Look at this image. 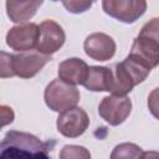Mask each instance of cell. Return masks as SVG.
<instances>
[{
  "label": "cell",
  "mask_w": 159,
  "mask_h": 159,
  "mask_svg": "<svg viewBox=\"0 0 159 159\" xmlns=\"http://www.w3.org/2000/svg\"><path fill=\"white\" fill-rule=\"evenodd\" d=\"M88 125V114L77 106L61 112L56 120L57 130L66 138H77L82 135L87 130Z\"/></svg>",
  "instance_id": "52a82bcc"
},
{
  "label": "cell",
  "mask_w": 159,
  "mask_h": 159,
  "mask_svg": "<svg viewBox=\"0 0 159 159\" xmlns=\"http://www.w3.org/2000/svg\"><path fill=\"white\" fill-rule=\"evenodd\" d=\"M80 91L75 84L67 83L61 78L52 80L45 88L43 99L46 106L57 113L76 107L80 101Z\"/></svg>",
  "instance_id": "3957f363"
},
{
  "label": "cell",
  "mask_w": 159,
  "mask_h": 159,
  "mask_svg": "<svg viewBox=\"0 0 159 159\" xmlns=\"http://www.w3.org/2000/svg\"><path fill=\"white\" fill-rule=\"evenodd\" d=\"M63 7L71 14H83L93 5V0H62Z\"/></svg>",
  "instance_id": "e0dca14e"
},
{
  "label": "cell",
  "mask_w": 159,
  "mask_h": 159,
  "mask_svg": "<svg viewBox=\"0 0 159 159\" xmlns=\"http://www.w3.org/2000/svg\"><path fill=\"white\" fill-rule=\"evenodd\" d=\"M150 71L148 66L128 55L122 62L116 63L112 94L127 96L137 84L142 83L149 76Z\"/></svg>",
  "instance_id": "7a4b0ae2"
},
{
  "label": "cell",
  "mask_w": 159,
  "mask_h": 159,
  "mask_svg": "<svg viewBox=\"0 0 159 159\" xmlns=\"http://www.w3.org/2000/svg\"><path fill=\"white\" fill-rule=\"evenodd\" d=\"M60 158L61 159H89L91 153L84 147L67 144L61 149Z\"/></svg>",
  "instance_id": "2e32d148"
},
{
  "label": "cell",
  "mask_w": 159,
  "mask_h": 159,
  "mask_svg": "<svg viewBox=\"0 0 159 159\" xmlns=\"http://www.w3.org/2000/svg\"><path fill=\"white\" fill-rule=\"evenodd\" d=\"M1 158H47V144L40 140L36 135L9 130L0 144Z\"/></svg>",
  "instance_id": "6da1fadb"
},
{
  "label": "cell",
  "mask_w": 159,
  "mask_h": 159,
  "mask_svg": "<svg viewBox=\"0 0 159 159\" xmlns=\"http://www.w3.org/2000/svg\"><path fill=\"white\" fill-rule=\"evenodd\" d=\"M43 0H6V14L10 21L24 24L31 20Z\"/></svg>",
  "instance_id": "5bb4252c"
},
{
  "label": "cell",
  "mask_w": 159,
  "mask_h": 159,
  "mask_svg": "<svg viewBox=\"0 0 159 159\" xmlns=\"http://www.w3.org/2000/svg\"><path fill=\"white\" fill-rule=\"evenodd\" d=\"M138 35L152 39L159 43V17H153L149 21H147L142 26Z\"/></svg>",
  "instance_id": "ac0fdd59"
},
{
  "label": "cell",
  "mask_w": 159,
  "mask_h": 159,
  "mask_svg": "<svg viewBox=\"0 0 159 159\" xmlns=\"http://www.w3.org/2000/svg\"><path fill=\"white\" fill-rule=\"evenodd\" d=\"M40 35V27L35 22H24L12 26L6 34V45L16 51H29L36 48Z\"/></svg>",
  "instance_id": "ba28073f"
},
{
  "label": "cell",
  "mask_w": 159,
  "mask_h": 159,
  "mask_svg": "<svg viewBox=\"0 0 159 159\" xmlns=\"http://www.w3.org/2000/svg\"><path fill=\"white\" fill-rule=\"evenodd\" d=\"M129 56L152 70L159 65V43L152 39L138 35L132 43Z\"/></svg>",
  "instance_id": "8fae6325"
},
{
  "label": "cell",
  "mask_w": 159,
  "mask_h": 159,
  "mask_svg": "<svg viewBox=\"0 0 159 159\" xmlns=\"http://www.w3.org/2000/svg\"><path fill=\"white\" fill-rule=\"evenodd\" d=\"M1 77H14L12 71H11V65H10V53H6L1 51Z\"/></svg>",
  "instance_id": "ffe728a7"
},
{
  "label": "cell",
  "mask_w": 159,
  "mask_h": 159,
  "mask_svg": "<svg viewBox=\"0 0 159 159\" xmlns=\"http://www.w3.org/2000/svg\"><path fill=\"white\" fill-rule=\"evenodd\" d=\"M39 27L40 35L36 50L45 55L57 52L66 41V34L62 26L53 20H45L39 25Z\"/></svg>",
  "instance_id": "9c48e42d"
},
{
  "label": "cell",
  "mask_w": 159,
  "mask_h": 159,
  "mask_svg": "<svg viewBox=\"0 0 159 159\" xmlns=\"http://www.w3.org/2000/svg\"><path fill=\"white\" fill-rule=\"evenodd\" d=\"M116 41L107 34L93 32L88 35L83 42L86 55L94 61H109L116 53Z\"/></svg>",
  "instance_id": "30bf717a"
},
{
  "label": "cell",
  "mask_w": 159,
  "mask_h": 159,
  "mask_svg": "<svg viewBox=\"0 0 159 159\" xmlns=\"http://www.w3.org/2000/svg\"><path fill=\"white\" fill-rule=\"evenodd\" d=\"M102 10L111 17L133 24L147 11V0H102Z\"/></svg>",
  "instance_id": "5b68a950"
},
{
  "label": "cell",
  "mask_w": 159,
  "mask_h": 159,
  "mask_svg": "<svg viewBox=\"0 0 159 159\" xmlns=\"http://www.w3.org/2000/svg\"><path fill=\"white\" fill-rule=\"evenodd\" d=\"M114 73L106 66H89L87 78L82 84L92 92H112Z\"/></svg>",
  "instance_id": "4fadbf2b"
},
{
  "label": "cell",
  "mask_w": 159,
  "mask_h": 159,
  "mask_svg": "<svg viewBox=\"0 0 159 159\" xmlns=\"http://www.w3.org/2000/svg\"><path fill=\"white\" fill-rule=\"evenodd\" d=\"M111 158H144V152L139 145L134 143H120L116 145L111 154Z\"/></svg>",
  "instance_id": "9a60e30c"
},
{
  "label": "cell",
  "mask_w": 159,
  "mask_h": 159,
  "mask_svg": "<svg viewBox=\"0 0 159 159\" xmlns=\"http://www.w3.org/2000/svg\"><path fill=\"white\" fill-rule=\"evenodd\" d=\"M48 61H51V55H45L36 48L14 55L10 53L12 75L20 78H32L45 67Z\"/></svg>",
  "instance_id": "277c9868"
},
{
  "label": "cell",
  "mask_w": 159,
  "mask_h": 159,
  "mask_svg": "<svg viewBox=\"0 0 159 159\" xmlns=\"http://www.w3.org/2000/svg\"><path fill=\"white\" fill-rule=\"evenodd\" d=\"M132 112V101L127 96H107L102 98L98 106V114L109 125L122 124Z\"/></svg>",
  "instance_id": "8992f818"
},
{
  "label": "cell",
  "mask_w": 159,
  "mask_h": 159,
  "mask_svg": "<svg viewBox=\"0 0 159 159\" xmlns=\"http://www.w3.org/2000/svg\"><path fill=\"white\" fill-rule=\"evenodd\" d=\"M89 66L78 57H71L63 60L58 65V78L62 81L71 83V84H83L87 75H88Z\"/></svg>",
  "instance_id": "7c38bea8"
},
{
  "label": "cell",
  "mask_w": 159,
  "mask_h": 159,
  "mask_svg": "<svg viewBox=\"0 0 159 159\" xmlns=\"http://www.w3.org/2000/svg\"><path fill=\"white\" fill-rule=\"evenodd\" d=\"M148 109L152 113V116L157 119H159V87L154 88L149 96H148Z\"/></svg>",
  "instance_id": "d6986e66"
},
{
  "label": "cell",
  "mask_w": 159,
  "mask_h": 159,
  "mask_svg": "<svg viewBox=\"0 0 159 159\" xmlns=\"http://www.w3.org/2000/svg\"><path fill=\"white\" fill-rule=\"evenodd\" d=\"M52 1H58V0H52Z\"/></svg>",
  "instance_id": "44dd1931"
}]
</instances>
